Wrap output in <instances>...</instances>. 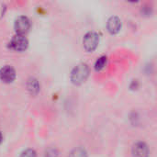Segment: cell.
<instances>
[{"mask_svg": "<svg viewBox=\"0 0 157 157\" xmlns=\"http://www.w3.org/2000/svg\"><path fill=\"white\" fill-rule=\"evenodd\" d=\"M89 75V67L86 63L76 65L71 73V81L75 85L83 84Z\"/></svg>", "mask_w": 157, "mask_h": 157, "instance_id": "1", "label": "cell"}, {"mask_svg": "<svg viewBox=\"0 0 157 157\" xmlns=\"http://www.w3.org/2000/svg\"><path fill=\"white\" fill-rule=\"evenodd\" d=\"M98 42H99V36L98 35V33L94 31H90L86 33L83 40L84 48L87 52H93L94 50H96V48L98 45Z\"/></svg>", "mask_w": 157, "mask_h": 157, "instance_id": "2", "label": "cell"}, {"mask_svg": "<svg viewBox=\"0 0 157 157\" xmlns=\"http://www.w3.org/2000/svg\"><path fill=\"white\" fill-rule=\"evenodd\" d=\"M10 48L17 51V52H22L25 51L28 47V40L24 35H19L17 34L15 37L12 38V40H10Z\"/></svg>", "mask_w": 157, "mask_h": 157, "instance_id": "3", "label": "cell"}, {"mask_svg": "<svg viewBox=\"0 0 157 157\" xmlns=\"http://www.w3.org/2000/svg\"><path fill=\"white\" fill-rule=\"evenodd\" d=\"M30 29V21L27 17H19L17 18L15 22V29L17 34L24 35L27 33Z\"/></svg>", "mask_w": 157, "mask_h": 157, "instance_id": "4", "label": "cell"}, {"mask_svg": "<svg viewBox=\"0 0 157 157\" xmlns=\"http://www.w3.org/2000/svg\"><path fill=\"white\" fill-rule=\"evenodd\" d=\"M16 78V72L13 67L6 65L0 69V79L4 83H11Z\"/></svg>", "mask_w": 157, "mask_h": 157, "instance_id": "5", "label": "cell"}, {"mask_svg": "<svg viewBox=\"0 0 157 157\" xmlns=\"http://www.w3.org/2000/svg\"><path fill=\"white\" fill-rule=\"evenodd\" d=\"M133 157H148L149 156V148L145 143L139 142L135 144L132 147Z\"/></svg>", "mask_w": 157, "mask_h": 157, "instance_id": "6", "label": "cell"}, {"mask_svg": "<svg viewBox=\"0 0 157 157\" xmlns=\"http://www.w3.org/2000/svg\"><path fill=\"white\" fill-rule=\"evenodd\" d=\"M107 28L108 30L112 33V34H116L120 31L121 28V21L118 17H111L107 23Z\"/></svg>", "mask_w": 157, "mask_h": 157, "instance_id": "7", "label": "cell"}, {"mask_svg": "<svg viewBox=\"0 0 157 157\" xmlns=\"http://www.w3.org/2000/svg\"><path fill=\"white\" fill-rule=\"evenodd\" d=\"M28 90L31 95H37L40 91V84L36 78H29L27 84Z\"/></svg>", "mask_w": 157, "mask_h": 157, "instance_id": "8", "label": "cell"}, {"mask_svg": "<svg viewBox=\"0 0 157 157\" xmlns=\"http://www.w3.org/2000/svg\"><path fill=\"white\" fill-rule=\"evenodd\" d=\"M68 157H87V154L83 148H76L73 150Z\"/></svg>", "mask_w": 157, "mask_h": 157, "instance_id": "9", "label": "cell"}, {"mask_svg": "<svg viewBox=\"0 0 157 157\" xmlns=\"http://www.w3.org/2000/svg\"><path fill=\"white\" fill-rule=\"evenodd\" d=\"M106 63H107V57L106 56H101L97 60V62L95 63V69L97 71H100L105 67Z\"/></svg>", "mask_w": 157, "mask_h": 157, "instance_id": "10", "label": "cell"}, {"mask_svg": "<svg viewBox=\"0 0 157 157\" xmlns=\"http://www.w3.org/2000/svg\"><path fill=\"white\" fill-rule=\"evenodd\" d=\"M20 157H37V154L34 150L32 149H28L26 151H24Z\"/></svg>", "mask_w": 157, "mask_h": 157, "instance_id": "11", "label": "cell"}, {"mask_svg": "<svg viewBox=\"0 0 157 157\" xmlns=\"http://www.w3.org/2000/svg\"><path fill=\"white\" fill-rule=\"evenodd\" d=\"M58 156V152L55 148H50L46 151L45 157H57Z\"/></svg>", "mask_w": 157, "mask_h": 157, "instance_id": "12", "label": "cell"}, {"mask_svg": "<svg viewBox=\"0 0 157 157\" xmlns=\"http://www.w3.org/2000/svg\"><path fill=\"white\" fill-rule=\"evenodd\" d=\"M2 141H3V136H2V134H1V132H0V144L2 143Z\"/></svg>", "mask_w": 157, "mask_h": 157, "instance_id": "13", "label": "cell"}]
</instances>
